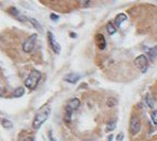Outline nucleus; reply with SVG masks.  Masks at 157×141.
Instances as JSON below:
<instances>
[{
  "label": "nucleus",
  "mask_w": 157,
  "mask_h": 141,
  "mask_svg": "<svg viewBox=\"0 0 157 141\" xmlns=\"http://www.w3.org/2000/svg\"><path fill=\"white\" fill-rule=\"evenodd\" d=\"M106 29H107V33H109V35H113L116 33L117 28H116L115 24H113V22H109V23L106 24Z\"/></svg>",
  "instance_id": "nucleus-13"
},
{
  "label": "nucleus",
  "mask_w": 157,
  "mask_h": 141,
  "mask_svg": "<svg viewBox=\"0 0 157 141\" xmlns=\"http://www.w3.org/2000/svg\"><path fill=\"white\" fill-rule=\"evenodd\" d=\"M127 20V15H126L125 13H119L117 16L115 18V26L116 28L119 27L120 25H121V23H124V22Z\"/></svg>",
  "instance_id": "nucleus-10"
},
{
  "label": "nucleus",
  "mask_w": 157,
  "mask_h": 141,
  "mask_svg": "<svg viewBox=\"0 0 157 141\" xmlns=\"http://www.w3.org/2000/svg\"><path fill=\"white\" fill-rule=\"evenodd\" d=\"M50 112H51V108L49 104L47 105V107H44V109L40 110V111L36 114L34 120H33V128H34V129L40 128V126L48 119L49 115H50Z\"/></svg>",
  "instance_id": "nucleus-1"
},
{
  "label": "nucleus",
  "mask_w": 157,
  "mask_h": 141,
  "mask_svg": "<svg viewBox=\"0 0 157 141\" xmlns=\"http://www.w3.org/2000/svg\"><path fill=\"white\" fill-rule=\"evenodd\" d=\"M116 128V120H113V122H109L106 124V131H112Z\"/></svg>",
  "instance_id": "nucleus-19"
},
{
  "label": "nucleus",
  "mask_w": 157,
  "mask_h": 141,
  "mask_svg": "<svg viewBox=\"0 0 157 141\" xmlns=\"http://www.w3.org/2000/svg\"><path fill=\"white\" fill-rule=\"evenodd\" d=\"M145 101H146V104L148 105V108H150V109H153V108H154V105H155V100H154L153 96L151 95L150 92H148L147 95L145 96Z\"/></svg>",
  "instance_id": "nucleus-11"
},
{
  "label": "nucleus",
  "mask_w": 157,
  "mask_h": 141,
  "mask_svg": "<svg viewBox=\"0 0 157 141\" xmlns=\"http://www.w3.org/2000/svg\"><path fill=\"white\" fill-rule=\"evenodd\" d=\"M112 139H113V135H109V138H107V140H106V141H112Z\"/></svg>",
  "instance_id": "nucleus-26"
},
{
  "label": "nucleus",
  "mask_w": 157,
  "mask_h": 141,
  "mask_svg": "<svg viewBox=\"0 0 157 141\" xmlns=\"http://www.w3.org/2000/svg\"><path fill=\"white\" fill-rule=\"evenodd\" d=\"M36 41H37V34L30 35L29 37L23 42L22 49H23L24 52H26V53L33 52V50L35 49V46H36Z\"/></svg>",
  "instance_id": "nucleus-3"
},
{
  "label": "nucleus",
  "mask_w": 157,
  "mask_h": 141,
  "mask_svg": "<svg viewBox=\"0 0 157 141\" xmlns=\"http://www.w3.org/2000/svg\"><path fill=\"white\" fill-rule=\"evenodd\" d=\"M146 53H147V57L150 59H155L157 57V46L154 47V48H151L150 50L146 51Z\"/></svg>",
  "instance_id": "nucleus-14"
},
{
  "label": "nucleus",
  "mask_w": 157,
  "mask_h": 141,
  "mask_svg": "<svg viewBox=\"0 0 157 141\" xmlns=\"http://www.w3.org/2000/svg\"><path fill=\"white\" fill-rule=\"evenodd\" d=\"M48 135H49V139H50V141H56V138L53 137V135H52V130H50V131L48 132Z\"/></svg>",
  "instance_id": "nucleus-24"
},
{
  "label": "nucleus",
  "mask_w": 157,
  "mask_h": 141,
  "mask_svg": "<svg viewBox=\"0 0 157 141\" xmlns=\"http://www.w3.org/2000/svg\"><path fill=\"white\" fill-rule=\"evenodd\" d=\"M50 18H51V20H52V21H59V16H58V15H56L54 13L51 14Z\"/></svg>",
  "instance_id": "nucleus-25"
},
{
  "label": "nucleus",
  "mask_w": 157,
  "mask_h": 141,
  "mask_svg": "<svg viewBox=\"0 0 157 141\" xmlns=\"http://www.w3.org/2000/svg\"><path fill=\"white\" fill-rule=\"evenodd\" d=\"M48 42H49V46H50V48L52 49V50H53L56 54L60 53V52H61V46H60V44H59V42L56 40L53 34H52L51 32H48Z\"/></svg>",
  "instance_id": "nucleus-6"
},
{
  "label": "nucleus",
  "mask_w": 157,
  "mask_h": 141,
  "mask_svg": "<svg viewBox=\"0 0 157 141\" xmlns=\"http://www.w3.org/2000/svg\"><path fill=\"white\" fill-rule=\"evenodd\" d=\"M9 13L11 14V15H13L15 19H19L20 16L22 15L21 13H20V11L17 9H16L15 7H12V8H10L9 9Z\"/></svg>",
  "instance_id": "nucleus-16"
},
{
  "label": "nucleus",
  "mask_w": 157,
  "mask_h": 141,
  "mask_svg": "<svg viewBox=\"0 0 157 141\" xmlns=\"http://www.w3.org/2000/svg\"><path fill=\"white\" fill-rule=\"evenodd\" d=\"M22 141H35V137L33 135H27V136L22 139Z\"/></svg>",
  "instance_id": "nucleus-22"
},
{
  "label": "nucleus",
  "mask_w": 157,
  "mask_h": 141,
  "mask_svg": "<svg viewBox=\"0 0 157 141\" xmlns=\"http://www.w3.org/2000/svg\"><path fill=\"white\" fill-rule=\"evenodd\" d=\"M1 124H2L3 127L7 128V129H9V128H12V126H13V124H12L11 120L7 119V118H3V119L1 120Z\"/></svg>",
  "instance_id": "nucleus-17"
},
{
  "label": "nucleus",
  "mask_w": 157,
  "mask_h": 141,
  "mask_svg": "<svg viewBox=\"0 0 157 141\" xmlns=\"http://www.w3.org/2000/svg\"><path fill=\"white\" fill-rule=\"evenodd\" d=\"M124 132H119V134L117 135V138H116V140L117 141H123V139H124Z\"/></svg>",
  "instance_id": "nucleus-23"
},
{
  "label": "nucleus",
  "mask_w": 157,
  "mask_h": 141,
  "mask_svg": "<svg viewBox=\"0 0 157 141\" xmlns=\"http://www.w3.org/2000/svg\"><path fill=\"white\" fill-rule=\"evenodd\" d=\"M72 114H73V110H71L68 107L65 108V115H64V119L66 123H69L72 120Z\"/></svg>",
  "instance_id": "nucleus-12"
},
{
  "label": "nucleus",
  "mask_w": 157,
  "mask_h": 141,
  "mask_svg": "<svg viewBox=\"0 0 157 141\" xmlns=\"http://www.w3.org/2000/svg\"><path fill=\"white\" fill-rule=\"evenodd\" d=\"M24 92H25V90H24L23 87L16 88L15 90L13 91V97L14 98H20V97H22V96L24 95Z\"/></svg>",
  "instance_id": "nucleus-15"
},
{
  "label": "nucleus",
  "mask_w": 157,
  "mask_h": 141,
  "mask_svg": "<svg viewBox=\"0 0 157 141\" xmlns=\"http://www.w3.org/2000/svg\"><path fill=\"white\" fill-rule=\"evenodd\" d=\"M116 104H117V100L115 98H109L106 101V105L109 108H112V107H115Z\"/></svg>",
  "instance_id": "nucleus-20"
},
{
  "label": "nucleus",
  "mask_w": 157,
  "mask_h": 141,
  "mask_svg": "<svg viewBox=\"0 0 157 141\" xmlns=\"http://www.w3.org/2000/svg\"><path fill=\"white\" fill-rule=\"evenodd\" d=\"M79 78H80V76H79L78 74H67L63 79L69 84H75V83L78 81Z\"/></svg>",
  "instance_id": "nucleus-8"
},
{
  "label": "nucleus",
  "mask_w": 157,
  "mask_h": 141,
  "mask_svg": "<svg viewBox=\"0 0 157 141\" xmlns=\"http://www.w3.org/2000/svg\"><path fill=\"white\" fill-rule=\"evenodd\" d=\"M151 117H152V120L155 125H157V110H153L151 111Z\"/></svg>",
  "instance_id": "nucleus-21"
},
{
  "label": "nucleus",
  "mask_w": 157,
  "mask_h": 141,
  "mask_svg": "<svg viewBox=\"0 0 157 141\" xmlns=\"http://www.w3.org/2000/svg\"><path fill=\"white\" fill-rule=\"evenodd\" d=\"M29 22L32 23V25L34 26L36 29H38L39 32H41V26H40V24H39V22L37 21V20H35V19H29Z\"/></svg>",
  "instance_id": "nucleus-18"
},
{
  "label": "nucleus",
  "mask_w": 157,
  "mask_h": 141,
  "mask_svg": "<svg viewBox=\"0 0 157 141\" xmlns=\"http://www.w3.org/2000/svg\"><path fill=\"white\" fill-rule=\"evenodd\" d=\"M79 105H80V100H79L78 98H74V99H72L68 102V104H67V107H68L71 110H73V111H75V110L78 109Z\"/></svg>",
  "instance_id": "nucleus-9"
},
{
  "label": "nucleus",
  "mask_w": 157,
  "mask_h": 141,
  "mask_svg": "<svg viewBox=\"0 0 157 141\" xmlns=\"http://www.w3.org/2000/svg\"><path fill=\"white\" fill-rule=\"evenodd\" d=\"M41 79V73L37 69H33L25 80V86L29 90H34Z\"/></svg>",
  "instance_id": "nucleus-2"
},
{
  "label": "nucleus",
  "mask_w": 157,
  "mask_h": 141,
  "mask_svg": "<svg viewBox=\"0 0 157 141\" xmlns=\"http://www.w3.org/2000/svg\"><path fill=\"white\" fill-rule=\"evenodd\" d=\"M134 65L140 69L141 73H145L148 69V60L145 56H139L134 60Z\"/></svg>",
  "instance_id": "nucleus-5"
},
{
  "label": "nucleus",
  "mask_w": 157,
  "mask_h": 141,
  "mask_svg": "<svg viewBox=\"0 0 157 141\" xmlns=\"http://www.w3.org/2000/svg\"><path fill=\"white\" fill-rule=\"evenodd\" d=\"M141 130V123L138 116L133 115L130 118V124H129V132L131 136H136Z\"/></svg>",
  "instance_id": "nucleus-4"
},
{
  "label": "nucleus",
  "mask_w": 157,
  "mask_h": 141,
  "mask_svg": "<svg viewBox=\"0 0 157 141\" xmlns=\"http://www.w3.org/2000/svg\"><path fill=\"white\" fill-rule=\"evenodd\" d=\"M95 45L100 50H104L106 48V39L102 34H97L95 35Z\"/></svg>",
  "instance_id": "nucleus-7"
}]
</instances>
